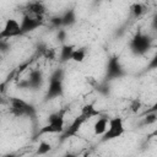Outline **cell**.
I'll return each mask as SVG.
<instances>
[{"mask_svg": "<svg viewBox=\"0 0 157 157\" xmlns=\"http://www.w3.org/2000/svg\"><path fill=\"white\" fill-rule=\"evenodd\" d=\"M65 114H66V109H60V110L50 113L48 115L47 124L39 129L38 135L61 134L64 128H65Z\"/></svg>", "mask_w": 157, "mask_h": 157, "instance_id": "6da1fadb", "label": "cell"}, {"mask_svg": "<svg viewBox=\"0 0 157 157\" xmlns=\"http://www.w3.org/2000/svg\"><path fill=\"white\" fill-rule=\"evenodd\" d=\"M63 96H64V70L56 69L49 76V83H48L44 99L50 101Z\"/></svg>", "mask_w": 157, "mask_h": 157, "instance_id": "7a4b0ae2", "label": "cell"}, {"mask_svg": "<svg viewBox=\"0 0 157 157\" xmlns=\"http://www.w3.org/2000/svg\"><path fill=\"white\" fill-rule=\"evenodd\" d=\"M152 47V39L148 34L144 33L142 31H137L135 36L131 38L129 43L130 52L135 56H142L145 55Z\"/></svg>", "mask_w": 157, "mask_h": 157, "instance_id": "3957f363", "label": "cell"}, {"mask_svg": "<svg viewBox=\"0 0 157 157\" xmlns=\"http://www.w3.org/2000/svg\"><path fill=\"white\" fill-rule=\"evenodd\" d=\"M124 132H125V126H124L123 118H120V117H113V118H110L108 120L107 130L102 135L101 141L102 142H107V141L115 140V139L120 137Z\"/></svg>", "mask_w": 157, "mask_h": 157, "instance_id": "277c9868", "label": "cell"}, {"mask_svg": "<svg viewBox=\"0 0 157 157\" xmlns=\"http://www.w3.org/2000/svg\"><path fill=\"white\" fill-rule=\"evenodd\" d=\"M126 75V71L124 66L120 63V58L118 55H113L108 59L107 66H105V74H104V81L110 82L117 78H121Z\"/></svg>", "mask_w": 157, "mask_h": 157, "instance_id": "5b68a950", "label": "cell"}, {"mask_svg": "<svg viewBox=\"0 0 157 157\" xmlns=\"http://www.w3.org/2000/svg\"><path fill=\"white\" fill-rule=\"evenodd\" d=\"M10 113L13 117H29L33 118L36 115V109L32 104L27 103L26 101L17 98V97H12L10 99Z\"/></svg>", "mask_w": 157, "mask_h": 157, "instance_id": "8992f818", "label": "cell"}, {"mask_svg": "<svg viewBox=\"0 0 157 157\" xmlns=\"http://www.w3.org/2000/svg\"><path fill=\"white\" fill-rule=\"evenodd\" d=\"M44 22V17L43 16H32L29 13H25L20 21V29H21V34H26L29 32H33L34 29L39 28Z\"/></svg>", "mask_w": 157, "mask_h": 157, "instance_id": "52a82bcc", "label": "cell"}, {"mask_svg": "<svg viewBox=\"0 0 157 157\" xmlns=\"http://www.w3.org/2000/svg\"><path fill=\"white\" fill-rule=\"evenodd\" d=\"M18 36H22L20 29V22L15 18L6 20L2 29L0 31V39H10Z\"/></svg>", "mask_w": 157, "mask_h": 157, "instance_id": "ba28073f", "label": "cell"}, {"mask_svg": "<svg viewBox=\"0 0 157 157\" xmlns=\"http://www.w3.org/2000/svg\"><path fill=\"white\" fill-rule=\"evenodd\" d=\"M85 121H87V119H86L82 114H80L78 117H76V118L74 119V121H72L67 128H64V130H63V132H61V139H60V141L63 142V141H65L66 139L75 136V135L78 132L80 128L82 126V124H83Z\"/></svg>", "mask_w": 157, "mask_h": 157, "instance_id": "9c48e42d", "label": "cell"}, {"mask_svg": "<svg viewBox=\"0 0 157 157\" xmlns=\"http://www.w3.org/2000/svg\"><path fill=\"white\" fill-rule=\"evenodd\" d=\"M25 13H29L32 16H43L47 13V6L42 0H29L25 5Z\"/></svg>", "mask_w": 157, "mask_h": 157, "instance_id": "30bf717a", "label": "cell"}, {"mask_svg": "<svg viewBox=\"0 0 157 157\" xmlns=\"http://www.w3.org/2000/svg\"><path fill=\"white\" fill-rule=\"evenodd\" d=\"M27 80L29 83V90H39L44 81L43 71L39 69H32L27 76Z\"/></svg>", "mask_w": 157, "mask_h": 157, "instance_id": "8fae6325", "label": "cell"}, {"mask_svg": "<svg viewBox=\"0 0 157 157\" xmlns=\"http://www.w3.org/2000/svg\"><path fill=\"white\" fill-rule=\"evenodd\" d=\"M108 120H109L108 117H105L103 114H101L97 118V120L93 124V132L96 136H102L104 134V131L107 130V126H108Z\"/></svg>", "mask_w": 157, "mask_h": 157, "instance_id": "7c38bea8", "label": "cell"}, {"mask_svg": "<svg viewBox=\"0 0 157 157\" xmlns=\"http://www.w3.org/2000/svg\"><path fill=\"white\" fill-rule=\"evenodd\" d=\"M61 20H63V27H71L76 23L77 21V15L75 9H69L66 10L63 15H61Z\"/></svg>", "mask_w": 157, "mask_h": 157, "instance_id": "4fadbf2b", "label": "cell"}, {"mask_svg": "<svg viewBox=\"0 0 157 157\" xmlns=\"http://www.w3.org/2000/svg\"><path fill=\"white\" fill-rule=\"evenodd\" d=\"M81 114L88 120V119H91V118L99 117V115L102 114V112H101L99 109L96 108L94 103H87V104H85V105L82 107V109H81Z\"/></svg>", "mask_w": 157, "mask_h": 157, "instance_id": "5bb4252c", "label": "cell"}, {"mask_svg": "<svg viewBox=\"0 0 157 157\" xmlns=\"http://www.w3.org/2000/svg\"><path fill=\"white\" fill-rule=\"evenodd\" d=\"M76 47L74 44H69V43H64L61 44V49H60V61L61 63H66L69 60H71V55L72 52Z\"/></svg>", "mask_w": 157, "mask_h": 157, "instance_id": "9a60e30c", "label": "cell"}, {"mask_svg": "<svg viewBox=\"0 0 157 157\" xmlns=\"http://www.w3.org/2000/svg\"><path fill=\"white\" fill-rule=\"evenodd\" d=\"M86 56H87V49L85 47L75 48L74 52H72V55H71V61L77 63V64H81V63L85 61Z\"/></svg>", "mask_w": 157, "mask_h": 157, "instance_id": "2e32d148", "label": "cell"}, {"mask_svg": "<svg viewBox=\"0 0 157 157\" xmlns=\"http://www.w3.org/2000/svg\"><path fill=\"white\" fill-rule=\"evenodd\" d=\"M146 12V6L142 2H134L130 5V13L134 18L141 17Z\"/></svg>", "mask_w": 157, "mask_h": 157, "instance_id": "e0dca14e", "label": "cell"}, {"mask_svg": "<svg viewBox=\"0 0 157 157\" xmlns=\"http://www.w3.org/2000/svg\"><path fill=\"white\" fill-rule=\"evenodd\" d=\"M94 87V90L99 93V94H102V96H109L110 94V85H109V82H107V81H102V82H98L97 81V83L93 86Z\"/></svg>", "mask_w": 157, "mask_h": 157, "instance_id": "ac0fdd59", "label": "cell"}, {"mask_svg": "<svg viewBox=\"0 0 157 157\" xmlns=\"http://www.w3.org/2000/svg\"><path fill=\"white\" fill-rule=\"evenodd\" d=\"M50 151H52V145L48 141H40L38 147H37L36 155H47Z\"/></svg>", "mask_w": 157, "mask_h": 157, "instance_id": "d6986e66", "label": "cell"}, {"mask_svg": "<svg viewBox=\"0 0 157 157\" xmlns=\"http://www.w3.org/2000/svg\"><path fill=\"white\" fill-rule=\"evenodd\" d=\"M49 22L52 25L53 28L58 29V28H61L63 27V20H61V15H54L49 18Z\"/></svg>", "mask_w": 157, "mask_h": 157, "instance_id": "ffe728a7", "label": "cell"}, {"mask_svg": "<svg viewBox=\"0 0 157 157\" xmlns=\"http://www.w3.org/2000/svg\"><path fill=\"white\" fill-rule=\"evenodd\" d=\"M141 107H142V102H141L140 98H132V99L130 101L129 108H130V110H131L132 113H137V112L141 109Z\"/></svg>", "mask_w": 157, "mask_h": 157, "instance_id": "44dd1931", "label": "cell"}, {"mask_svg": "<svg viewBox=\"0 0 157 157\" xmlns=\"http://www.w3.org/2000/svg\"><path fill=\"white\" fill-rule=\"evenodd\" d=\"M66 38H67V32H66L65 27L58 28L56 29V39H58V42L64 44V43H66Z\"/></svg>", "mask_w": 157, "mask_h": 157, "instance_id": "7402d4cb", "label": "cell"}, {"mask_svg": "<svg viewBox=\"0 0 157 157\" xmlns=\"http://www.w3.org/2000/svg\"><path fill=\"white\" fill-rule=\"evenodd\" d=\"M40 55H43L45 59H48V60H54L55 58H56V50L55 49H53V48H49V47H47L43 52H42V54Z\"/></svg>", "mask_w": 157, "mask_h": 157, "instance_id": "603a6c76", "label": "cell"}, {"mask_svg": "<svg viewBox=\"0 0 157 157\" xmlns=\"http://www.w3.org/2000/svg\"><path fill=\"white\" fill-rule=\"evenodd\" d=\"M156 120H157V114H156V112L147 113V115L142 119V124H144V125H151V124H155Z\"/></svg>", "mask_w": 157, "mask_h": 157, "instance_id": "cb8c5ba5", "label": "cell"}, {"mask_svg": "<svg viewBox=\"0 0 157 157\" xmlns=\"http://www.w3.org/2000/svg\"><path fill=\"white\" fill-rule=\"evenodd\" d=\"M11 44L9 43L7 39H0V53H6L7 50H10Z\"/></svg>", "mask_w": 157, "mask_h": 157, "instance_id": "d4e9b609", "label": "cell"}, {"mask_svg": "<svg viewBox=\"0 0 157 157\" xmlns=\"http://www.w3.org/2000/svg\"><path fill=\"white\" fill-rule=\"evenodd\" d=\"M17 87H20V88H29V83H28V80H27V78H23V80H21V81L17 83Z\"/></svg>", "mask_w": 157, "mask_h": 157, "instance_id": "484cf974", "label": "cell"}, {"mask_svg": "<svg viewBox=\"0 0 157 157\" xmlns=\"http://www.w3.org/2000/svg\"><path fill=\"white\" fill-rule=\"evenodd\" d=\"M96 2H101V1H103V0H94Z\"/></svg>", "mask_w": 157, "mask_h": 157, "instance_id": "4316f807", "label": "cell"}, {"mask_svg": "<svg viewBox=\"0 0 157 157\" xmlns=\"http://www.w3.org/2000/svg\"><path fill=\"white\" fill-rule=\"evenodd\" d=\"M0 60H1V54H0Z\"/></svg>", "mask_w": 157, "mask_h": 157, "instance_id": "83f0119b", "label": "cell"}]
</instances>
